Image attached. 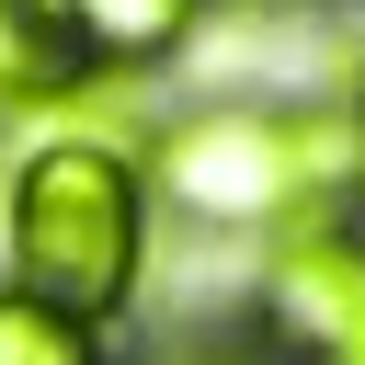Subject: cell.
Returning a JSON list of instances; mask_svg holds the SVG:
<instances>
[{
    "label": "cell",
    "instance_id": "obj_1",
    "mask_svg": "<svg viewBox=\"0 0 365 365\" xmlns=\"http://www.w3.org/2000/svg\"><path fill=\"white\" fill-rule=\"evenodd\" d=\"M365 182V125L342 114H182L160 137V194L205 228H331V205H354Z\"/></svg>",
    "mask_w": 365,
    "mask_h": 365
},
{
    "label": "cell",
    "instance_id": "obj_2",
    "mask_svg": "<svg viewBox=\"0 0 365 365\" xmlns=\"http://www.w3.org/2000/svg\"><path fill=\"white\" fill-rule=\"evenodd\" d=\"M137 251H148V205H137V171L103 137H57L11 171V274H23L11 297L91 331V319L125 308Z\"/></svg>",
    "mask_w": 365,
    "mask_h": 365
},
{
    "label": "cell",
    "instance_id": "obj_3",
    "mask_svg": "<svg viewBox=\"0 0 365 365\" xmlns=\"http://www.w3.org/2000/svg\"><path fill=\"white\" fill-rule=\"evenodd\" d=\"M262 308H274V342H285L297 365H365V240H354V228L274 240Z\"/></svg>",
    "mask_w": 365,
    "mask_h": 365
},
{
    "label": "cell",
    "instance_id": "obj_4",
    "mask_svg": "<svg viewBox=\"0 0 365 365\" xmlns=\"http://www.w3.org/2000/svg\"><path fill=\"white\" fill-rule=\"evenodd\" d=\"M34 23L80 57V68H148L194 34V0H34Z\"/></svg>",
    "mask_w": 365,
    "mask_h": 365
},
{
    "label": "cell",
    "instance_id": "obj_5",
    "mask_svg": "<svg viewBox=\"0 0 365 365\" xmlns=\"http://www.w3.org/2000/svg\"><path fill=\"white\" fill-rule=\"evenodd\" d=\"M68 80H91V68L34 23V0H0V103H57Z\"/></svg>",
    "mask_w": 365,
    "mask_h": 365
},
{
    "label": "cell",
    "instance_id": "obj_6",
    "mask_svg": "<svg viewBox=\"0 0 365 365\" xmlns=\"http://www.w3.org/2000/svg\"><path fill=\"white\" fill-rule=\"evenodd\" d=\"M0 365H103V342L80 319H57V308H34V297L0 285Z\"/></svg>",
    "mask_w": 365,
    "mask_h": 365
},
{
    "label": "cell",
    "instance_id": "obj_7",
    "mask_svg": "<svg viewBox=\"0 0 365 365\" xmlns=\"http://www.w3.org/2000/svg\"><path fill=\"white\" fill-rule=\"evenodd\" d=\"M171 365H251V354H228V342H194V354H171Z\"/></svg>",
    "mask_w": 365,
    "mask_h": 365
}]
</instances>
